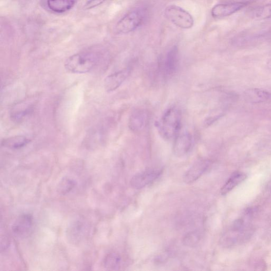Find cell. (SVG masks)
<instances>
[{"label":"cell","mask_w":271,"mask_h":271,"mask_svg":"<svg viewBox=\"0 0 271 271\" xmlns=\"http://www.w3.org/2000/svg\"><path fill=\"white\" fill-rule=\"evenodd\" d=\"M182 114L174 107L166 110L161 117L156 122V126L160 136L165 140L175 138L182 128Z\"/></svg>","instance_id":"6da1fadb"},{"label":"cell","mask_w":271,"mask_h":271,"mask_svg":"<svg viewBox=\"0 0 271 271\" xmlns=\"http://www.w3.org/2000/svg\"><path fill=\"white\" fill-rule=\"evenodd\" d=\"M99 59L100 55L95 51H85L69 57L65 63V67L72 73L84 74L92 70Z\"/></svg>","instance_id":"7a4b0ae2"},{"label":"cell","mask_w":271,"mask_h":271,"mask_svg":"<svg viewBox=\"0 0 271 271\" xmlns=\"http://www.w3.org/2000/svg\"><path fill=\"white\" fill-rule=\"evenodd\" d=\"M164 15L176 26L182 29H190L194 24V20L189 13L175 5L167 7L165 10Z\"/></svg>","instance_id":"3957f363"},{"label":"cell","mask_w":271,"mask_h":271,"mask_svg":"<svg viewBox=\"0 0 271 271\" xmlns=\"http://www.w3.org/2000/svg\"><path fill=\"white\" fill-rule=\"evenodd\" d=\"M143 20V15L139 11H131L119 21L116 25V31L121 34L131 33L139 26Z\"/></svg>","instance_id":"277c9868"},{"label":"cell","mask_w":271,"mask_h":271,"mask_svg":"<svg viewBox=\"0 0 271 271\" xmlns=\"http://www.w3.org/2000/svg\"><path fill=\"white\" fill-rule=\"evenodd\" d=\"M33 226V217L29 214H23L18 217L13 224L12 230L17 238L23 239L29 235Z\"/></svg>","instance_id":"5b68a950"},{"label":"cell","mask_w":271,"mask_h":271,"mask_svg":"<svg viewBox=\"0 0 271 271\" xmlns=\"http://www.w3.org/2000/svg\"><path fill=\"white\" fill-rule=\"evenodd\" d=\"M88 224L83 219H76L68 229L67 236L70 242L76 244L82 242L88 234Z\"/></svg>","instance_id":"8992f818"},{"label":"cell","mask_w":271,"mask_h":271,"mask_svg":"<svg viewBox=\"0 0 271 271\" xmlns=\"http://www.w3.org/2000/svg\"><path fill=\"white\" fill-rule=\"evenodd\" d=\"M159 170H149L138 173L134 176L131 182V186L135 189H141L148 186L162 174Z\"/></svg>","instance_id":"52a82bcc"},{"label":"cell","mask_w":271,"mask_h":271,"mask_svg":"<svg viewBox=\"0 0 271 271\" xmlns=\"http://www.w3.org/2000/svg\"><path fill=\"white\" fill-rule=\"evenodd\" d=\"M193 145V138L191 134L185 132L179 133L174 139L173 152L175 156L182 158L186 156Z\"/></svg>","instance_id":"ba28073f"},{"label":"cell","mask_w":271,"mask_h":271,"mask_svg":"<svg viewBox=\"0 0 271 271\" xmlns=\"http://www.w3.org/2000/svg\"><path fill=\"white\" fill-rule=\"evenodd\" d=\"M212 165V162L208 160H200L193 164L186 173L184 182L190 184L196 182Z\"/></svg>","instance_id":"9c48e42d"},{"label":"cell","mask_w":271,"mask_h":271,"mask_svg":"<svg viewBox=\"0 0 271 271\" xmlns=\"http://www.w3.org/2000/svg\"><path fill=\"white\" fill-rule=\"evenodd\" d=\"M149 119L148 112L143 109L135 110L129 119L128 126L134 133H139L144 130Z\"/></svg>","instance_id":"30bf717a"},{"label":"cell","mask_w":271,"mask_h":271,"mask_svg":"<svg viewBox=\"0 0 271 271\" xmlns=\"http://www.w3.org/2000/svg\"><path fill=\"white\" fill-rule=\"evenodd\" d=\"M130 68H125L108 76L104 82L107 92H112L119 87L131 73Z\"/></svg>","instance_id":"8fae6325"},{"label":"cell","mask_w":271,"mask_h":271,"mask_svg":"<svg viewBox=\"0 0 271 271\" xmlns=\"http://www.w3.org/2000/svg\"><path fill=\"white\" fill-rule=\"evenodd\" d=\"M247 5L248 3L245 2L218 4L212 9V15L214 18L228 17L234 14Z\"/></svg>","instance_id":"7c38bea8"},{"label":"cell","mask_w":271,"mask_h":271,"mask_svg":"<svg viewBox=\"0 0 271 271\" xmlns=\"http://www.w3.org/2000/svg\"><path fill=\"white\" fill-rule=\"evenodd\" d=\"M245 97L250 102L260 103L270 100L271 94L264 89L252 88L245 92Z\"/></svg>","instance_id":"4fadbf2b"},{"label":"cell","mask_w":271,"mask_h":271,"mask_svg":"<svg viewBox=\"0 0 271 271\" xmlns=\"http://www.w3.org/2000/svg\"><path fill=\"white\" fill-rule=\"evenodd\" d=\"M177 52L175 49L172 50L164 61L163 66V71L166 76H170L174 74L178 67Z\"/></svg>","instance_id":"5bb4252c"},{"label":"cell","mask_w":271,"mask_h":271,"mask_svg":"<svg viewBox=\"0 0 271 271\" xmlns=\"http://www.w3.org/2000/svg\"><path fill=\"white\" fill-rule=\"evenodd\" d=\"M75 0H47L48 8L57 14H62L72 9Z\"/></svg>","instance_id":"9a60e30c"},{"label":"cell","mask_w":271,"mask_h":271,"mask_svg":"<svg viewBox=\"0 0 271 271\" xmlns=\"http://www.w3.org/2000/svg\"><path fill=\"white\" fill-rule=\"evenodd\" d=\"M31 140L23 136H15L4 139L2 141L3 146L12 149H20L27 146L31 142Z\"/></svg>","instance_id":"2e32d148"},{"label":"cell","mask_w":271,"mask_h":271,"mask_svg":"<svg viewBox=\"0 0 271 271\" xmlns=\"http://www.w3.org/2000/svg\"><path fill=\"white\" fill-rule=\"evenodd\" d=\"M247 175L240 172H234L221 189V194L225 195L246 179Z\"/></svg>","instance_id":"e0dca14e"},{"label":"cell","mask_w":271,"mask_h":271,"mask_svg":"<svg viewBox=\"0 0 271 271\" xmlns=\"http://www.w3.org/2000/svg\"><path fill=\"white\" fill-rule=\"evenodd\" d=\"M122 262V257L118 254L111 253L105 257L104 265L108 269L117 270L121 267Z\"/></svg>","instance_id":"ac0fdd59"},{"label":"cell","mask_w":271,"mask_h":271,"mask_svg":"<svg viewBox=\"0 0 271 271\" xmlns=\"http://www.w3.org/2000/svg\"><path fill=\"white\" fill-rule=\"evenodd\" d=\"M75 185V182L73 179L69 177H64L59 183L57 190L60 194L65 195L71 191Z\"/></svg>","instance_id":"d6986e66"},{"label":"cell","mask_w":271,"mask_h":271,"mask_svg":"<svg viewBox=\"0 0 271 271\" xmlns=\"http://www.w3.org/2000/svg\"><path fill=\"white\" fill-rule=\"evenodd\" d=\"M200 239L198 232L193 231L187 234L184 238V244L188 247H193L197 245Z\"/></svg>","instance_id":"ffe728a7"},{"label":"cell","mask_w":271,"mask_h":271,"mask_svg":"<svg viewBox=\"0 0 271 271\" xmlns=\"http://www.w3.org/2000/svg\"><path fill=\"white\" fill-rule=\"evenodd\" d=\"M256 17L260 19L271 18V4L266 5L258 9L256 12Z\"/></svg>","instance_id":"44dd1931"},{"label":"cell","mask_w":271,"mask_h":271,"mask_svg":"<svg viewBox=\"0 0 271 271\" xmlns=\"http://www.w3.org/2000/svg\"><path fill=\"white\" fill-rule=\"evenodd\" d=\"M107 0H89L84 6L86 10L95 8L106 2Z\"/></svg>","instance_id":"7402d4cb"},{"label":"cell","mask_w":271,"mask_h":271,"mask_svg":"<svg viewBox=\"0 0 271 271\" xmlns=\"http://www.w3.org/2000/svg\"><path fill=\"white\" fill-rule=\"evenodd\" d=\"M29 113L28 110H23L15 112L12 114V117L16 122L21 121Z\"/></svg>","instance_id":"603a6c76"},{"label":"cell","mask_w":271,"mask_h":271,"mask_svg":"<svg viewBox=\"0 0 271 271\" xmlns=\"http://www.w3.org/2000/svg\"><path fill=\"white\" fill-rule=\"evenodd\" d=\"M267 67L271 70V59H269L267 62Z\"/></svg>","instance_id":"cb8c5ba5"}]
</instances>
